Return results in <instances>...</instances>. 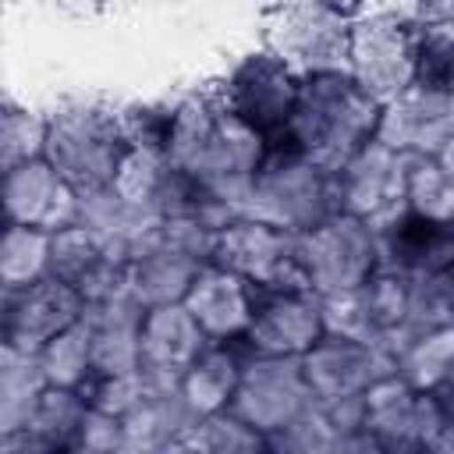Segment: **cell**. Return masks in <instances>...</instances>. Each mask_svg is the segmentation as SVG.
<instances>
[{
    "label": "cell",
    "instance_id": "1",
    "mask_svg": "<svg viewBox=\"0 0 454 454\" xmlns=\"http://www.w3.org/2000/svg\"><path fill=\"white\" fill-rule=\"evenodd\" d=\"M433 238H436V223H433V220L411 216V220H404V227H401V245L422 248V245H429Z\"/></svg>",
    "mask_w": 454,
    "mask_h": 454
}]
</instances>
